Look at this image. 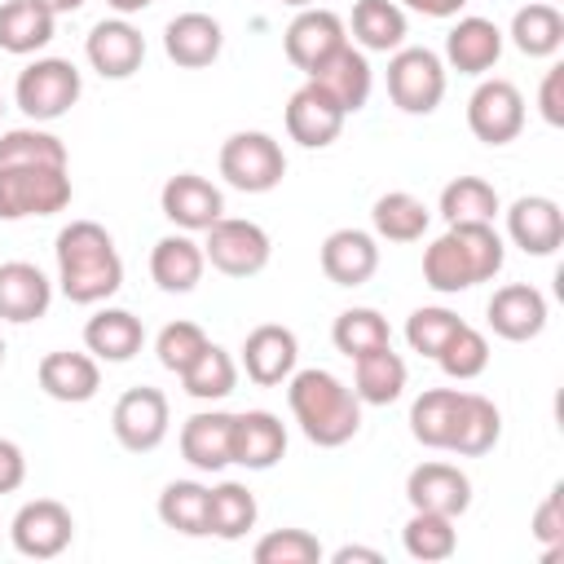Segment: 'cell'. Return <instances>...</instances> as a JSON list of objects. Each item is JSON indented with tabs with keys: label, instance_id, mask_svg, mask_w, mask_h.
Instances as JSON below:
<instances>
[{
	"label": "cell",
	"instance_id": "7c38bea8",
	"mask_svg": "<svg viewBox=\"0 0 564 564\" xmlns=\"http://www.w3.org/2000/svg\"><path fill=\"white\" fill-rule=\"evenodd\" d=\"M339 44H348V26H344V18L339 13H330V9H300L295 18H291V26L282 31V48H286V62L295 66V70H304V75H313Z\"/></svg>",
	"mask_w": 564,
	"mask_h": 564
},
{
	"label": "cell",
	"instance_id": "4fadbf2b",
	"mask_svg": "<svg viewBox=\"0 0 564 564\" xmlns=\"http://www.w3.org/2000/svg\"><path fill=\"white\" fill-rule=\"evenodd\" d=\"M159 207L181 234H203L225 216V194L198 172H176V176H167Z\"/></svg>",
	"mask_w": 564,
	"mask_h": 564
},
{
	"label": "cell",
	"instance_id": "2e32d148",
	"mask_svg": "<svg viewBox=\"0 0 564 564\" xmlns=\"http://www.w3.org/2000/svg\"><path fill=\"white\" fill-rule=\"evenodd\" d=\"M295 361H300V339L291 326H278V322H264L256 326L247 339H242V370L256 388H278L295 375Z\"/></svg>",
	"mask_w": 564,
	"mask_h": 564
},
{
	"label": "cell",
	"instance_id": "b9f144b4",
	"mask_svg": "<svg viewBox=\"0 0 564 564\" xmlns=\"http://www.w3.org/2000/svg\"><path fill=\"white\" fill-rule=\"evenodd\" d=\"M181 383H185V392H189L194 401H220V397L234 392L238 366H234V357H229L220 344H207V348L194 357V366L181 370Z\"/></svg>",
	"mask_w": 564,
	"mask_h": 564
},
{
	"label": "cell",
	"instance_id": "d590c367",
	"mask_svg": "<svg viewBox=\"0 0 564 564\" xmlns=\"http://www.w3.org/2000/svg\"><path fill=\"white\" fill-rule=\"evenodd\" d=\"M502 212L498 189L480 176H454L441 189V216L445 225H494V216Z\"/></svg>",
	"mask_w": 564,
	"mask_h": 564
},
{
	"label": "cell",
	"instance_id": "ee69618b",
	"mask_svg": "<svg viewBox=\"0 0 564 564\" xmlns=\"http://www.w3.org/2000/svg\"><path fill=\"white\" fill-rule=\"evenodd\" d=\"M436 366L449 375V379H476V375H485V366H489V339L476 330V326H458L449 339H445V348L436 352Z\"/></svg>",
	"mask_w": 564,
	"mask_h": 564
},
{
	"label": "cell",
	"instance_id": "681fc988",
	"mask_svg": "<svg viewBox=\"0 0 564 564\" xmlns=\"http://www.w3.org/2000/svg\"><path fill=\"white\" fill-rule=\"evenodd\" d=\"M538 106H542V119H546L551 128H564V66H551V70L542 75Z\"/></svg>",
	"mask_w": 564,
	"mask_h": 564
},
{
	"label": "cell",
	"instance_id": "7402d4cb",
	"mask_svg": "<svg viewBox=\"0 0 564 564\" xmlns=\"http://www.w3.org/2000/svg\"><path fill=\"white\" fill-rule=\"evenodd\" d=\"M53 304V282L26 264V260H4L0 264V322H13V326H26V322H40Z\"/></svg>",
	"mask_w": 564,
	"mask_h": 564
},
{
	"label": "cell",
	"instance_id": "8d00e7d4",
	"mask_svg": "<svg viewBox=\"0 0 564 564\" xmlns=\"http://www.w3.org/2000/svg\"><path fill=\"white\" fill-rule=\"evenodd\" d=\"M463 392L458 388H423L410 405V432L419 445L427 449H445L449 432H454V414H458Z\"/></svg>",
	"mask_w": 564,
	"mask_h": 564
},
{
	"label": "cell",
	"instance_id": "f35d334b",
	"mask_svg": "<svg viewBox=\"0 0 564 564\" xmlns=\"http://www.w3.org/2000/svg\"><path fill=\"white\" fill-rule=\"evenodd\" d=\"M159 520L185 538H207V485L172 480L159 494Z\"/></svg>",
	"mask_w": 564,
	"mask_h": 564
},
{
	"label": "cell",
	"instance_id": "44dd1931",
	"mask_svg": "<svg viewBox=\"0 0 564 564\" xmlns=\"http://www.w3.org/2000/svg\"><path fill=\"white\" fill-rule=\"evenodd\" d=\"M234 414L225 410H198L181 427V458L198 471H225L234 463Z\"/></svg>",
	"mask_w": 564,
	"mask_h": 564
},
{
	"label": "cell",
	"instance_id": "7dc6e473",
	"mask_svg": "<svg viewBox=\"0 0 564 564\" xmlns=\"http://www.w3.org/2000/svg\"><path fill=\"white\" fill-rule=\"evenodd\" d=\"M207 344H212V339L203 335V326H194V322H167V326L159 330V339H154V352H159V366H163V370L181 375V370L194 366V357H198Z\"/></svg>",
	"mask_w": 564,
	"mask_h": 564
},
{
	"label": "cell",
	"instance_id": "52a82bcc",
	"mask_svg": "<svg viewBox=\"0 0 564 564\" xmlns=\"http://www.w3.org/2000/svg\"><path fill=\"white\" fill-rule=\"evenodd\" d=\"M388 97L405 115H432L445 97V62L432 48H397L388 57Z\"/></svg>",
	"mask_w": 564,
	"mask_h": 564
},
{
	"label": "cell",
	"instance_id": "ba28073f",
	"mask_svg": "<svg viewBox=\"0 0 564 564\" xmlns=\"http://www.w3.org/2000/svg\"><path fill=\"white\" fill-rule=\"evenodd\" d=\"M207 242H203V256L216 273L225 278H256L269 256H273V242L269 234L256 225V220H238V216H220L212 229H203Z\"/></svg>",
	"mask_w": 564,
	"mask_h": 564
},
{
	"label": "cell",
	"instance_id": "277c9868",
	"mask_svg": "<svg viewBox=\"0 0 564 564\" xmlns=\"http://www.w3.org/2000/svg\"><path fill=\"white\" fill-rule=\"evenodd\" d=\"M79 93H84V79L66 57H35L31 66L18 70V84H13V101L31 123L62 119L79 101Z\"/></svg>",
	"mask_w": 564,
	"mask_h": 564
},
{
	"label": "cell",
	"instance_id": "680465c9",
	"mask_svg": "<svg viewBox=\"0 0 564 564\" xmlns=\"http://www.w3.org/2000/svg\"><path fill=\"white\" fill-rule=\"evenodd\" d=\"M0 115H4V97H0Z\"/></svg>",
	"mask_w": 564,
	"mask_h": 564
},
{
	"label": "cell",
	"instance_id": "cb8c5ba5",
	"mask_svg": "<svg viewBox=\"0 0 564 564\" xmlns=\"http://www.w3.org/2000/svg\"><path fill=\"white\" fill-rule=\"evenodd\" d=\"M317 260L335 286H361L379 269V242L366 229H335V234H326Z\"/></svg>",
	"mask_w": 564,
	"mask_h": 564
},
{
	"label": "cell",
	"instance_id": "74e56055",
	"mask_svg": "<svg viewBox=\"0 0 564 564\" xmlns=\"http://www.w3.org/2000/svg\"><path fill=\"white\" fill-rule=\"evenodd\" d=\"M511 44L524 57H551V53H560V44H564V13L555 4H542V0L516 9V18H511Z\"/></svg>",
	"mask_w": 564,
	"mask_h": 564
},
{
	"label": "cell",
	"instance_id": "d6986e66",
	"mask_svg": "<svg viewBox=\"0 0 564 564\" xmlns=\"http://www.w3.org/2000/svg\"><path fill=\"white\" fill-rule=\"evenodd\" d=\"M405 498L414 511H436V516L458 520L471 507V480L454 463H419L405 476Z\"/></svg>",
	"mask_w": 564,
	"mask_h": 564
},
{
	"label": "cell",
	"instance_id": "4316f807",
	"mask_svg": "<svg viewBox=\"0 0 564 564\" xmlns=\"http://www.w3.org/2000/svg\"><path fill=\"white\" fill-rule=\"evenodd\" d=\"M502 57V31L489 18H458L445 35V62L458 75H485Z\"/></svg>",
	"mask_w": 564,
	"mask_h": 564
},
{
	"label": "cell",
	"instance_id": "11a10c76",
	"mask_svg": "<svg viewBox=\"0 0 564 564\" xmlns=\"http://www.w3.org/2000/svg\"><path fill=\"white\" fill-rule=\"evenodd\" d=\"M106 4H110L119 18H128V13H141V9H150L154 0H106Z\"/></svg>",
	"mask_w": 564,
	"mask_h": 564
},
{
	"label": "cell",
	"instance_id": "f546056e",
	"mask_svg": "<svg viewBox=\"0 0 564 564\" xmlns=\"http://www.w3.org/2000/svg\"><path fill=\"white\" fill-rule=\"evenodd\" d=\"M498 436H502L498 405L489 397H480V392H463L458 414H454V432H449V445L445 449H454L463 458H480V454H489L498 445Z\"/></svg>",
	"mask_w": 564,
	"mask_h": 564
},
{
	"label": "cell",
	"instance_id": "9a60e30c",
	"mask_svg": "<svg viewBox=\"0 0 564 564\" xmlns=\"http://www.w3.org/2000/svg\"><path fill=\"white\" fill-rule=\"evenodd\" d=\"M344 119H348L344 106L313 79L304 88H295L286 101V137L300 141L304 150H326L344 132Z\"/></svg>",
	"mask_w": 564,
	"mask_h": 564
},
{
	"label": "cell",
	"instance_id": "836d02e7",
	"mask_svg": "<svg viewBox=\"0 0 564 564\" xmlns=\"http://www.w3.org/2000/svg\"><path fill=\"white\" fill-rule=\"evenodd\" d=\"M256 516H260L256 494L242 480H220L216 489H207V533L238 542L256 529Z\"/></svg>",
	"mask_w": 564,
	"mask_h": 564
},
{
	"label": "cell",
	"instance_id": "d4e9b609",
	"mask_svg": "<svg viewBox=\"0 0 564 564\" xmlns=\"http://www.w3.org/2000/svg\"><path fill=\"white\" fill-rule=\"evenodd\" d=\"M234 463L247 471H269L286 454V427L273 410H242L234 414Z\"/></svg>",
	"mask_w": 564,
	"mask_h": 564
},
{
	"label": "cell",
	"instance_id": "db71d44e",
	"mask_svg": "<svg viewBox=\"0 0 564 564\" xmlns=\"http://www.w3.org/2000/svg\"><path fill=\"white\" fill-rule=\"evenodd\" d=\"M40 9H48L53 18H62V13H75V9H84V0H35Z\"/></svg>",
	"mask_w": 564,
	"mask_h": 564
},
{
	"label": "cell",
	"instance_id": "1f68e13d",
	"mask_svg": "<svg viewBox=\"0 0 564 564\" xmlns=\"http://www.w3.org/2000/svg\"><path fill=\"white\" fill-rule=\"evenodd\" d=\"M57 18L48 9H40L35 0H4L0 4V48L13 57L40 53L53 40Z\"/></svg>",
	"mask_w": 564,
	"mask_h": 564
},
{
	"label": "cell",
	"instance_id": "7bdbcfd3",
	"mask_svg": "<svg viewBox=\"0 0 564 564\" xmlns=\"http://www.w3.org/2000/svg\"><path fill=\"white\" fill-rule=\"evenodd\" d=\"M13 163H40V167H66V145L62 137L44 132V128H9L0 132V167Z\"/></svg>",
	"mask_w": 564,
	"mask_h": 564
},
{
	"label": "cell",
	"instance_id": "d6a6232c",
	"mask_svg": "<svg viewBox=\"0 0 564 564\" xmlns=\"http://www.w3.org/2000/svg\"><path fill=\"white\" fill-rule=\"evenodd\" d=\"M370 225H375V234L388 238V242H419V238L427 234V225H432V212H427V203L414 198L410 189H388V194L375 198Z\"/></svg>",
	"mask_w": 564,
	"mask_h": 564
},
{
	"label": "cell",
	"instance_id": "ab89813d",
	"mask_svg": "<svg viewBox=\"0 0 564 564\" xmlns=\"http://www.w3.org/2000/svg\"><path fill=\"white\" fill-rule=\"evenodd\" d=\"M401 546L410 560H423V564H436V560H449L458 551V529L449 516H436V511H414L401 529Z\"/></svg>",
	"mask_w": 564,
	"mask_h": 564
},
{
	"label": "cell",
	"instance_id": "e0dca14e",
	"mask_svg": "<svg viewBox=\"0 0 564 564\" xmlns=\"http://www.w3.org/2000/svg\"><path fill=\"white\" fill-rule=\"evenodd\" d=\"M507 238L524 256H555L564 242V212L546 194H520L507 207Z\"/></svg>",
	"mask_w": 564,
	"mask_h": 564
},
{
	"label": "cell",
	"instance_id": "816d5d0a",
	"mask_svg": "<svg viewBox=\"0 0 564 564\" xmlns=\"http://www.w3.org/2000/svg\"><path fill=\"white\" fill-rule=\"evenodd\" d=\"M397 4H405V9H414L423 18H458V9L467 0H397Z\"/></svg>",
	"mask_w": 564,
	"mask_h": 564
},
{
	"label": "cell",
	"instance_id": "3957f363",
	"mask_svg": "<svg viewBox=\"0 0 564 564\" xmlns=\"http://www.w3.org/2000/svg\"><path fill=\"white\" fill-rule=\"evenodd\" d=\"M502 260H507V242L498 238L494 225H449L423 251V282L441 295H458L502 273Z\"/></svg>",
	"mask_w": 564,
	"mask_h": 564
},
{
	"label": "cell",
	"instance_id": "f907efd6",
	"mask_svg": "<svg viewBox=\"0 0 564 564\" xmlns=\"http://www.w3.org/2000/svg\"><path fill=\"white\" fill-rule=\"evenodd\" d=\"M22 480H26V454H22L18 441L0 436V494L22 489Z\"/></svg>",
	"mask_w": 564,
	"mask_h": 564
},
{
	"label": "cell",
	"instance_id": "60d3db41",
	"mask_svg": "<svg viewBox=\"0 0 564 564\" xmlns=\"http://www.w3.org/2000/svg\"><path fill=\"white\" fill-rule=\"evenodd\" d=\"M330 339L335 348L352 361L361 352H375V348H388L392 344V330H388V317L379 308H344L330 326Z\"/></svg>",
	"mask_w": 564,
	"mask_h": 564
},
{
	"label": "cell",
	"instance_id": "5bb4252c",
	"mask_svg": "<svg viewBox=\"0 0 564 564\" xmlns=\"http://www.w3.org/2000/svg\"><path fill=\"white\" fill-rule=\"evenodd\" d=\"M84 57L101 79H128L145 62V35L128 18H101L84 40Z\"/></svg>",
	"mask_w": 564,
	"mask_h": 564
},
{
	"label": "cell",
	"instance_id": "ffe728a7",
	"mask_svg": "<svg viewBox=\"0 0 564 564\" xmlns=\"http://www.w3.org/2000/svg\"><path fill=\"white\" fill-rule=\"evenodd\" d=\"M35 379H40L44 397H53V401H62V405H84V401H93L97 388H101V366H97L93 352L57 348V352L40 357Z\"/></svg>",
	"mask_w": 564,
	"mask_h": 564
},
{
	"label": "cell",
	"instance_id": "e575fe53",
	"mask_svg": "<svg viewBox=\"0 0 564 564\" xmlns=\"http://www.w3.org/2000/svg\"><path fill=\"white\" fill-rule=\"evenodd\" d=\"M352 40L361 44V53H397L405 44V9L397 0H357Z\"/></svg>",
	"mask_w": 564,
	"mask_h": 564
},
{
	"label": "cell",
	"instance_id": "83f0119b",
	"mask_svg": "<svg viewBox=\"0 0 564 564\" xmlns=\"http://www.w3.org/2000/svg\"><path fill=\"white\" fill-rule=\"evenodd\" d=\"M308 79H313L317 88H326V93L344 106V115H357V110L366 106V97H370V84H375L366 53L352 48V44H339V48H335Z\"/></svg>",
	"mask_w": 564,
	"mask_h": 564
},
{
	"label": "cell",
	"instance_id": "6da1fadb",
	"mask_svg": "<svg viewBox=\"0 0 564 564\" xmlns=\"http://www.w3.org/2000/svg\"><path fill=\"white\" fill-rule=\"evenodd\" d=\"M57 286L70 304H101L123 286V260L115 238L97 220H70L57 242Z\"/></svg>",
	"mask_w": 564,
	"mask_h": 564
},
{
	"label": "cell",
	"instance_id": "bcb514c9",
	"mask_svg": "<svg viewBox=\"0 0 564 564\" xmlns=\"http://www.w3.org/2000/svg\"><path fill=\"white\" fill-rule=\"evenodd\" d=\"M256 564H317L322 560V542L308 529H273L256 542L251 551Z\"/></svg>",
	"mask_w": 564,
	"mask_h": 564
},
{
	"label": "cell",
	"instance_id": "f1b7e54d",
	"mask_svg": "<svg viewBox=\"0 0 564 564\" xmlns=\"http://www.w3.org/2000/svg\"><path fill=\"white\" fill-rule=\"evenodd\" d=\"M145 344V326L137 313L128 308H97L88 322H84V348L97 357V361H132Z\"/></svg>",
	"mask_w": 564,
	"mask_h": 564
},
{
	"label": "cell",
	"instance_id": "603a6c76",
	"mask_svg": "<svg viewBox=\"0 0 564 564\" xmlns=\"http://www.w3.org/2000/svg\"><path fill=\"white\" fill-rule=\"evenodd\" d=\"M220 48H225V31L212 13H176L163 26V53L185 70L212 66L220 57Z\"/></svg>",
	"mask_w": 564,
	"mask_h": 564
},
{
	"label": "cell",
	"instance_id": "30bf717a",
	"mask_svg": "<svg viewBox=\"0 0 564 564\" xmlns=\"http://www.w3.org/2000/svg\"><path fill=\"white\" fill-rule=\"evenodd\" d=\"M467 128L485 145H507L524 132V97L511 79H485L467 97Z\"/></svg>",
	"mask_w": 564,
	"mask_h": 564
},
{
	"label": "cell",
	"instance_id": "5b68a950",
	"mask_svg": "<svg viewBox=\"0 0 564 564\" xmlns=\"http://www.w3.org/2000/svg\"><path fill=\"white\" fill-rule=\"evenodd\" d=\"M66 203H70V176H66V167H40V163L0 167V220L53 216Z\"/></svg>",
	"mask_w": 564,
	"mask_h": 564
},
{
	"label": "cell",
	"instance_id": "8fae6325",
	"mask_svg": "<svg viewBox=\"0 0 564 564\" xmlns=\"http://www.w3.org/2000/svg\"><path fill=\"white\" fill-rule=\"evenodd\" d=\"M9 538H13L18 555H26V560H57L75 538V520L57 498H35V502L18 507Z\"/></svg>",
	"mask_w": 564,
	"mask_h": 564
},
{
	"label": "cell",
	"instance_id": "4dcf8cb0",
	"mask_svg": "<svg viewBox=\"0 0 564 564\" xmlns=\"http://www.w3.org/2000/svg\"><path fill=\"white\" fill-rule=\"evenodd\" d=\"M352 392H357L361 405H392L405 392V361H401V352H392V344H388V348L352 357Z\"/></svg>",
	"mask_w": 564,
	"mask_h": 564
},
{
	"label": "cell",
	"instance_id": "f6af8a7d",
	"mask_svg": "<svg viewBox=\"0 0 564 564\" xmlns=\"http://www.w3.org/2000/svg\"><path fill=\"white\" fill-rule=\"evenodd\" d=\"M458 326H463L458 313H449V308H441V304H423V308H414V313L405 317V344H410L419 357H432V361H436V352L445 348V339H449Z\"/></svg>",
	"mask_w": 564,
	"mask_h": 564
},
{
	"label": "cell",
	"instance_id": "f5cc1de1",
	"mask_svg": "<svg viewBox=\"0 0 564 564\" xmlns=\"http://www.w3.org/2000/svg\"><path fill=\"white\" fill-rule=\"evenodd\" d=\"M330 560H335V564H352V560H361V564H379L383 555H379L375 546H339Z\"/></svg>",
	"mask_w": 564,
	"mask_h": 564
},
{
	"label": "cell",
	"instance_id": "7a4b0ae2",
	"mask_svg": "<svg viewBox=\"0 0 564 564\" xmlns=\"http://www.w3.org/2000/svg\"><path fill=\"white\" fill-rule=\"evenodd\" d=\"M286 405H291L300 432L313 445H322V449L348 445L357 436V427H361V401H357V392L339 375H330L322 366L295 370L286 379Z\"/></svg>",
	"mask_w": 564,
	"mask_h": 564
},
{
	"label": "cell",
	"instance_id": "9c48e42d",
	"mask_svg": "<svg viewBox=\"0 0 564 564\" xmlns=\"http://www.w3.org/2000/svg\"><path fill=\"white\" fill-rule=\"evenodd\" d=\"M167 423H172V410H167V397L159 388H128L115 410H110V427H115V441L132 454H150L163 445L167 436Z\"/></svg>",
	"mask_w": 564,
	"mask_h": 564
},
{
	"label": "cell",
	"instance_id": "ac0fdd59",
	"mask_svg": "<svg viewBox=\"0 0 564 564\" xmlns=\"http://www.w3.org/2000/svg\"><path fill=\"white\" fill-rule=\"evenodd\" d=\"M485 317H489V330L511 339V344H524V339H538L546 330V295L529 282H511V286H498L485 304Z\"/></svg>",
	"mask_w": 564,
	"mask_h": 564
},
{
	"label": "cell",
	"instance_id": "8992f818",
	"mask_svg": "<svg viewBox=\"0 0 564 564\" xmlns=\"http://www.w3.org/2000/svg\"><path fill=\"white\" fill-rule=\"evenodd\" d=\"M220 176L242 194H269L286 176V154L269 132H234L220 145Z\"/></svg>",
	"mask_w": 564,
	"mask_h": 564
},
{
	"label": "cell",
	"instance_id": "c3c4849f",
	"mask_svg": "<svg viewBox=\"0 0 564 564\" xmlns=\"http://www.w3.org/2000/svg\"><path fill=\"white\" fill-rule=\"evenodd\" d=\"M533 538L546 546V564L551 560H560V551H564V485H555L542 502H538V511H533Z\"/></svg>",
	"mask_w": 564,
	"mask_h": 564
},
{
	"label": "cell",
	"instance_id": "484cf974",
	"mask_svg": "<svg viewBox=\"0 0 564 564\" xmlns=\"http://www.w3.org/2000/svg\"><path fill=\"white\" fill-rule=\"evenodd\" d=\"M203 269H207L203 242H194L189 234H167L150 251V278L167 295H189L203 282Z\"/></svg>",
	"mask_w": 564,
	"mask_h": 564
},
{
	"label": "cell",
	"instance_id": "6f0895ef",
	"mask_svg": "<svg viewBox=\"0 0 564 564\" xmlns=\"http://www.w3.org/2000/svg\"><path fill=\"white\" fill-rule=\"evenodd\" d=\"M0 366H4V339H0Z\"/></svg>",
	"mask_w": 564,
	"mask_h": 564
},
{
	"label": "cell",
	"instance_id": "9f6ffc18",
	"mask_svg": "<svg viewBox=\"0 0 564 564\" xmlns=\"http://www.w3.org/2000/svg\"><path fill=\"white\" fill-rule=\"evenodd\" d=\"M282 4H291V9H308L313 0H282Z\"/></svg>",
	"mask_w": 564,
	"mask_h": 564
}]
</instances>
